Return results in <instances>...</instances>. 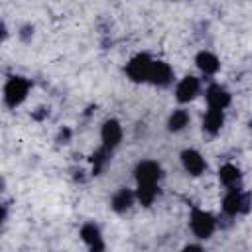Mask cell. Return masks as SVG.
Here are the masks:
<instances>
[{"instance_id": "6da1fadb", "label": "cell", "mask_w": 252, "mask_h": 252, "mask_svg": "<svg viewBox=\"0 0 252 252\" xmlns=\"http://www.w3.org/2000/svg\"><path fill=\"white\" fill-rule=\"evenodd\" d=\"M30 91V81L24 77H10L4 85V100L10 108H16L18 104H22L28 96Z\"/></svg>"}, {"instance_id": "7a4b0ae2", "label": "cell", "mask_w": 252, "mask_h": 252, "mask_svg": "<svg viewBox=\"0 0 252 252\" xmlns=\"http://www.w3.org/2000/svg\"><path fill=\"white\" fill-rule=\"evenodd\" d=\"M189 224H191V230L197 238H209L215 228H217V220L211 213L203 211V209H193L191 211V219H189Z\"/></svg>"}, {"instance_id": "3957f363", "label": "cell", "mask_w": 252, "mask_h": 252, "mask_svg": "<svg viewBox=\"0 0 252 252\" xmlns=\"http://www.w3.org/2000/svg\"><path fill=\"white\" fill-rule=\"evenodd\" d=\"M152 63L154 59L146 53H138L136 57H132L126 65V73L132 81L136 83H146L150 79V71H152Z\"/></svg>"}, {"instance_id": "277c9868", "label": "cell", "mask_w": 252, "mask_h": 252, "mask_svg": "<svg viewBox=\"0 0 252 252\" xmlns=\"http://www.w3.org/2000/svg\"><path fill=\"white\" fill-rule=\"evenodd\" d=\"M248 203H250V197L246 193H242L238 187H234V189H228V193L224 195L222 209H224L226 215L234 217V215L246 213L248 211Z\"/></svg>"}, {"instance_id": "5b68a950", "label": "cell", "mask_w": 252, "mask_h": 252, "mask_svg": "<svg viewBox=\"0 0 252 252\" xmlns=\"http://www.w3.org/2000/svg\"><path fill=\"white\" fill-rule=\"evenodd\" d=\"M159 177H161V167L156 161L146 159V161L138 163V167H136V183L138 185H158Z\"/></svg>"}, {"instance_id": "8992f818", "label": "cell", "mask_w": 252, "mask_h": 252, "mask_svg": "<svg viewBox=\"0 0 252 252\" xmlns=\"http://www.w3.org/2000/svg\"><path fill=\"white\" fill-rule=\"evenodd\" d=\"M199 89H201L199 79L187 75V77H183V79L177 83V87H175V98H177L179 102H189V100H193V98L199 94Z\"/></svg>"}, {"instance_id": "52a82bcc", "label": "cell", "mask_w": 252, "mask_h": 252, "mask_svg": "<svg viewBox=\"0 0 252 252\" xmlns=\"http://www.w3.org/2000/svg\"><path fill=\"white\" fill-rule=\"evenodd\" d=\"M100 138H102V148L112 152L122 140V126L116 120H106L100 130Z\"/></svg>"}, {"instance_id": "ba28073f", "label": "cell", "mask_w": 252, "mask_h": 252, "mask_svg": "<svg viewBox=\"0 0 252 252\" xmlns=\"http://www.w3.org/2000/svg\"><path fill=\"white\" fill-rule=\"evenodd\" d=\"M171 81H173V69H171L165 61H156V59H154L148 83L158 85V87H167Z\"/></svg>"}, {"instance_id": "9c48e42d", "label": "cell", "mask_w": 252, "mask_h": 252, "mask_svg": "<svg viewBox=\"0 0 252 252\" xmlns=\"http://www.w3.org/2000/svg\"><path fill=\"white\" fill-rule=\"evenodd\" d=\"M205 98L209 108H217V110H224L230 104V93L220 85H211L205 93Z\"/></svg>"}, {"instance_id": "30bf717a", "label": "cell", "mask_w": 252, "mask_h": 252, "mask_svg": "<svg viewBox=\"0 0 252 252\" xmlns=\"http://www.w3.org/2000/svg\"><path fill=\"white\" fill-rule=\"evenodd\" d=\"M181 163H183V169L191 175H201L207 169V163L197 150H183L181 152Z\"/></svg>"}, {"instance_id": "8fae6325", "label": "cell", "mask_w": 252, "mask_h": 252, "mask_svg": "<svg viewBox=\"0 0 252 252\" xmlns=\"http://www.w3.org/2000/svg\"><path fill=\"white\" fill-rule=\"evenodd\" d=\"M224 124V110H217V108H209L203 116V130L209 134H217Z\"/></svg>"}, {"instance_id": "7c38bea8", "label": "cell", "mask_w": 252, "mask_h": 252, "mask_svg": "<svg viewBox=\"0 0 252 252\" xmlns=\"http://www.w3.org/2000/svg\"><path fill=\"white\" fill-rule=\"evenodd\" d=\"M219 179L226 189H234L238 187V181H240V169L232 163H224L219 169Z\"/></svg>"}, {"instance_id": "4fadbf2b", "label": "cell", "mask_w": 252, "mask_h": 252, "mask_svg": "<svg viewBox=\"0 0 252 252\" xmlns=\"http://www.w3.org/2000/svg\"><path fill=\"white\" fill-rule=\"evenodd\" d=\"M195 63H197V67H199L205 75H215V73L219 71V67H220L217 55H213L211 51H201V53L197 55Z\"/></svg>"}, {"instance_id": "5bb4252c", "label": "cell", "mask_w": 252, "mask_h": 252, "mask_svg": "<svg viewBox=\"0 0 252 252\" xmlns=\"http://www.w3.org/2000/svg\"><path fill=\"white\" fill-rule=\"evenodd\" d=\"M81 238L89 248H102V236L94 224H85L81 230Z\"/></svg>"}, {"instance_id": "9a60e30c", "label": "cell", "mask_w": 252, "mask_h": 252, "mask_svg": "<svg viewBox=\"0 0 252 252\" xmlns=\"http://www.w3.org/2000/svg\"><path fill=\"white\" fill-rule=\"evenodd\" d=\"M134 199H136V193H132L130 189H120V191L112 197V209L118 211V213H122V211H126V209L132 207Z\"/></svg>"}, {"instance_id": "2e32d148", "label": "cell", "mask_w": 252, "mask_h": 252, "mask_svg": "<svg viewBox=\"0 0 252 252\" xmlns=\"http://www.w3.org/2000/svg\"><path fill=\"white\" fill-rule=\"evenodd\" d=\"M187 124H189V112L183 110V108L173 110L171 116H169V120H167V128H169L171 132H179V130H183Z\"/></svg>"}, {"instance_id": "e0dca14e", "label": "cell", "mask_w": 252, "mask_h": 252, "mask_svg": "<svg viewBox=\"0 0 252 252\" xmlns=\"http://www.w3.org/2000/svg\"><path fill=\"white\" fill-rule=\"evenodd\" d=\"M158 195V185H138L136 189V199L142 205H152Z\"/></svg>"}, {"instance_id": "ac0fdd59", "label": "cell", "mask_w": 252, "mask_h": 252, "mask_svg": "<svg viewBox=\"0 0 252 252\" xmlns=\"http://www.w3.org/2000/svg\"><path fill=\"white\" fill-rule=\"evenodd\" d=\"M181 252H205V250H203L199 244H187V246H185Z\"/></svg>"}, {"instance_id": "d6986e66", "label": "cell", "mask_w": 252, "mask_h": 252, "mask_svg": "<svg viewBox=\"0 0 252 252\" xmlns=\"http://www.w3.org/2000/svg\"><path fill=\"white\" fill-rule=\"evenodd\" d=\"M89 252H102V248H89Z\"/></svg>"}]
</instances>
